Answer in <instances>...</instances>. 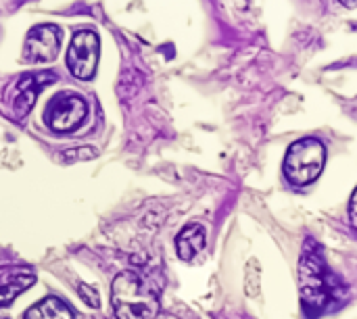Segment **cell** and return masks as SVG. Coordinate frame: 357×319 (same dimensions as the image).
I'll list each match as a JSON object with an SVG mask.
<instances>
[{
  "label": "cell",
  "instance_id": "cell-1",
  "mask_svg": "<svg viewBox=\"0 0 357 319\" xmlns=\"http://www.w3.org/2000/svg\"><path fill=\"white\" fill-rule=\"evenodd\" d=\"M299 286H301V301L305 311L318 316L328 309L331 303L341 299V286L337 278L324 265L318 249H305L299 267Z\"/></svg>",
  "mask_w": 357,
  "mask_h": 319
},
{
  "label": "cell",
  "instance_id": "cell-2",
  "mask_svg": "<svg viewBox=\"0 0 357 319\" xmlns=\"http://www.w3.org/2000/svg\"><path fill=\"white\" fill-rule=\"evenodd\" d=\"M111 303L117 319H153L159 313L155 288L134 272H121L113 280Z\"/></svg>",
  "mask_w": 357,
  "mask_h": 319
},
{
  "label": "cell",
  "instance_id": "cell-3",
  "mask_svg": "<svg viewBox=\"0 0 357 319\" xmlns=\"http://www.w3.org/2000/svg\"><path fill=\"white\" fill-rule=\"evenodd\" d=\"M326 163V146L316 138L297 140L284 157V176L295 186H307L320 178Z\"/></svg>",
  "mask_w": 357,
  "mask_h": 319
},
{
  "label": "cell",
  "instance_id": "cell-4",
  "mask_svg": "<svg viewBox=\"0 0 357 319\" xmlns=\"http://www.w3.org/2000/svg\"><path fill=\"white\" fill-rule=\"evenodd\" d=\"M86 100L79 94L73 92H61L54 94L44 111L46 125L56 134H69L73 132L86 117Z\"/></svg>",
  "mask_w": 357,
  "mask_h": 319
},
{
  "label": "cell",
  "instance_id": "cell-5",
  "mask_svg": "<svg viewBox=\"0 0 357 319\" xmlns=\"http://www.w3.org/2000/svg\"><path fill=\"white\" fill-rule=\"evenodd\" d=\"M98 36L90 29H82L73 36L67 50V67L77 79H90L98 65Z\"/></svg>",
  "mask_w": 357,
  "mask_h": 319
},
{
  "label": "cell",
  "instance_id": "cell-6",
  "mask_svg": "<svg viewBox=\"0 0 357 319\" xmlns=\"http://www.w3.org/2000/svg\"><path fill=\"white\" fill-rule=\"evenodd\" d=\"M54 81V73L50 71H36V73H23L15 86H13V100H10V111L17 119H23L29 109L36 102L38 92L46 86Z\"/></svg>",
  "mask_w": 357,
  "mask_h": 319
},
{
  "label": "cell",
  "instance_id": "cell-7",
  "mask_svg": "<svg viewBox=\"0 0 357 319\" xmlns=\"http://www.w3.org/2000/svg\"><path fill=\"white\" fill-rule=\"evenodd\" d=\"M61 48V31L54 25H38L25 38L23 56L27 61L46 63L59 54Z\"/></svg>",
  "mask_w": 357,
  "mask_h": 319
},
{
  "label": "cell",
  "instance_id": "cell-8",
  "mask_svg": "<svg viewBox=\"0 0 357 319\" xmlns=\"http://www.w3.org/2000/svg\"><path fill=\"white\" fill-rule=\"evenodd\" d=\"M205 240H207V236H205V228H203V226H199V224L186 226V228L178 234V238H176L178 257H180L182 261H195V259L203 253Z\"/></svg>",
  "mask_w": 357,
  "mask_h": 319
},
{
  "label": "cell",
  "instance_id": "cell-9",
  "mask_svg": "<svg viewBox=\"0 0 357 319\" xmlns=\"http://www.w3.org/2000/svg\"><path fill=\"white\" fill-rule=\"evenodd\" d=\"M36 282L33 274L27 272H2L0 274V307L8 305L15 297L25 293Z\"/></svg>",
  "mask_w": 357,
  "mask_h": 319
},
{
  "label": "cell",
  "instance_id": "cell-10",
  "mask_svg": "<svg viewBox=\"0 0 357 319\" xmlns=\"http://www.w3.org/2000/svg\"><path fill=\"white\" fill-rule=\"evenodd\" d=\"M25 319H73V313L61 299L46 297L25 313Z\"/></svg>",
  "mask_w": 357,
  "mask_h": 319
},
{
  "label": "cell",
  "instance_id": "cell-11",
  "mask_svg": "<svg viewBox=\"0 0 357 319\" xmlns=\"http://www.w3.org/2000/svg\"><path fill=\"white\" fill-rule=\"evenodd\" d=\"M96 155H98V153H96L94 148L82 146V148H69V150H65V153L61 155V159L67 161V163H79V161H86V159H94Z\"/></svg>",
  "mask_w": 357,
  "mask_h": 319
},
{
  "label": "cell",
  "instance_id": "cell-12",
  "mask_svg": "<svg viewBox=\"0 0 357 319\" xmlns=\"http://www.w3.org/2000/svg\"><path fill=\"white\" fill-rule=\"evenodd\" d=\"M79 297L90 305V307H98V295H96V290L92 288V286H88V284H82L79 286Z\"/></svg>",
  "mask_w": 357,
  "mask_h": 319
},
{
  "label": "cell",
  "instance_id": "cell-13",
  "mask_svg": "<svg viewBox=\"0 0 357 319\" xmlns=\"http://www.w3.org/2000/svg\"><path fill=\"white\" fill-rule=\"evenodd\" d=\"M351 224H354V228L357 230V190L354 192V196H351Z\"/></svg>",
  "mask_w": 357,
  "mask_h": 319
},
{
  "label": "cell",
  "instance_id": "cell-14",
  "mask_svg": "<svg viewBox=\"0 0 357 319\" xmlns=\"http://www.w3.org/2000/svg\"><path fill=\"white\" fill-rule=\"evenodd\" d=\"M341 4H345V6H349V8H356L357 6V0H339Z\"/></svg>",
  "mask_w": 357,
  "mask_h": 319
},
{
  "label": "cell",
  "instance_id": "cell-15",
  "mask_svg": "<svg viewBox=\"0 0 357 319\" xmlns=\"http://www.w3.org/2000/svg\"><path fill=\"white\" fill-rule=\"evenodd\" d=\"M0 319H6V318H2V316H0Z\"/></svg>",
  "mask_w": 357,
  "mask_h": 319
}]
</instances>
